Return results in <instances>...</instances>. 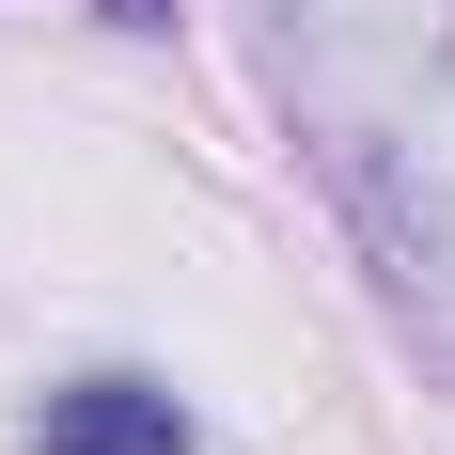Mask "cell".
Here are the masks:
<instances>
[{
    "instance_id": "cell-2",
    "label": "cell",
    "mask_w": 455,
    "mask_h": 455,
    "mask_svg": "<svg viewBox=\"0 0 455 455\" xmlns=\"http://www.w3.org/2000/svg\"><path fill=\"white\" fill-rule=\"evenodd\" d=\"M32 455H188V409L173 393H157V377H63V393H47L32 409Z\"/></svg>"
},
{
    "instance_id": "cell-3",
    "label": "cell",
    "mask_w": 455,
    "mask_h": 455,
    "mask_svg": "<svg viewBox=\"0 0 455 455\" xmlns=\"http://www.w3.org/2000/svg\"><path fill=\"white\" fill-rule=\"evenodd\" d=\"M110 16H126V32H173V0H110Z\"/></svg>"
},
{
    "instance_id": "cell-1",
    "label": "cell",
    "mask_w": 455,
    "mask_h": 455,
    "mask_svg": "<svg viewBox=\"0 0 455 455\" xmlns=\"http://www.w3.org/2000/svg\"><path fill=\"white\" fill-rule=\"evenodd\" d=\"M267 63L377 299L455 362V0H267Z\"/></svg>"
}]
</instances>
